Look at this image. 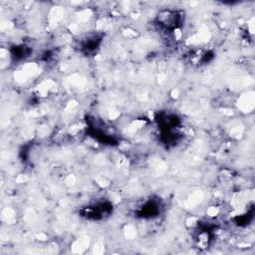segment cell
Segmentation results:
<instances>
[{"mask_svg":"<svg viewBox=\"0 0 255 255\" xmlns=\"http://www.w3.org/2000/svg\"><path fill=\"white\" fill-rule=\"evenodd\" d=\"M184 22L183 12L179 10H161L156 16L157 25L163 30L173 32Z\"/></svg>","mask_w":255,"mask_h":255,"instance_id":"cell-1","label":"cell"}]
</instances>
